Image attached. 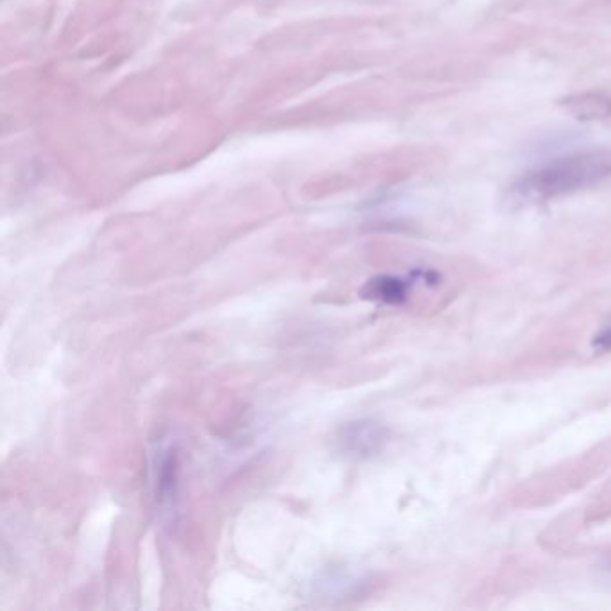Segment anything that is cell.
Returning a JSON list of instances; mask_svg holds the SVG:
<instances>
[{"label": "cell", "mask_w": 611, "mask_h": 611, "mask_svg": "<svg viewBox=\"0 0 611 611\" xmlns=\"http://www.w3.org/2000/svg\"><path fill=\"white\" fill-rule=\"evenodd\" d=\"M611 176L610 151H585L552 160L515 183L518 203H543L594 187Z\"/></svg>", "instance_id": "obj_1"}, {"label": "cell", "mask_w": 611, "mask_h": 611, "mask_svg": "<svg viewBox=\"0 0 611 611\" xmlns=\"http://www.w3.org/2000/svg\"><path fill=\"white\" fill-rule=\"evenodd\" d=\"M388 432L379 423L357 422L346 425L339 443L348 456L370 457L384 447Z\"/></svg>", "instance_id": "obj_2"}, {"label": "cell", "mask_w": 611, "mask_h": 611, "mask_svg": "<svg viewBox=\"0 0 611 611\" xmlns=\"http://www.w3.org/2000/svg\"><path fill=\"white\" fill-rule=\"evenodd\" d=\"M574 119L583 122L604 121L611 117V97L604 92H581L561 101Z\"/></svg>", "instance_id": "obj_3"}, {"label": "cell", "mask_w": 611, "mask_h": 611, "mask_svg": "<svg viewBox=\"0 0 611 611\" xmlns=\"http://www.w3.org/2000/svg\"><path fill=\"white\" fill-rule=\"evenodd\" d=\"M405 287L402 280L396 278H380L371 284V294L382 302L396 303L404 300Z\"/></svg>", "instance_id": "obj_4"}]
</instances>
